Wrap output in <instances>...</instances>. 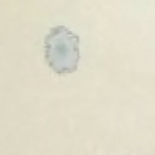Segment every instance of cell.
Returning <instances> with one entry per match:
<instances>
[{"label": "cell", "mask_w": 155, "mask_h": 155, "mask_svg": "<svg viewBox=\"0 0 155 155\" xmlns=\"http://www.w3.org/2000/svg\"><path fill=\"white\" fill-rule=\"evenodd\" d=\"M45 58L56 74L78 70L80 63V37L65 26L50 29L45 37Z\"/></svg>", "instance_id": "cell-1"}]
</instances>
